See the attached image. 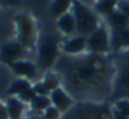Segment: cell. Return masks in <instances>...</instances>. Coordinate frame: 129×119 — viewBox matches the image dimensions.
Masks as SVG:
<instances>
[{
  "label": "cell",
  "mask_w": 129,
  "mask_h": 119,
  "mask_svg": "<svg viewBox=\"0 0 129 119\" xmlns=\"http://www.w3.org/2000/svg\"><path fill=\"white\" fill-rule=\"evenodd\" d=\"M16 40L25 48L33 49L37 43V24L34 18L29 13H19L15 16Z\"/></svg>",
  "instance_id": "cell-1"
},
{
  "label": "cell",
  "mask_w": 129,
  "mask_h": 119,
  "mask_svg": "<svg viewBox=\"0 0 129 119\" xmlns=\"http://www.w3.org/2000/svg\"><path fill=\"white\" fill-rule=\"evenodd\" d=\"M73 15L77 23V32L83 35L89 37L91 33H94L98 26V18L96 15L80 1H73Z\"/></svg>",
  "instance_id": "cell-2"
},
{
  "label": "cell",
  "mask_w": 129,
  "mask_h": 119,
  "mask_svg": "<svg viewBox=\"0 0 129 119\" xmlns=\"http://www.w3.org/2000/svg\"><path fill=\"white\" fill-rule=\"evenodd\" d=\"M58 56V44L54 38H44L38 51V62L43 68H50Z\"/></svg>",
  "instance_id": "cell-3"
},
{
  "label": "cell",
  "mask_w": 129,
  "mask_h": 119,
  "mask_svg": "<svg viewBox=\"0 0 129 119\" xmlns=\"http://www.w3.org/2000/svg\"><path fill=\"white\" fill-rule=\"evenodd\" d=\"M88 49L91 53L103 54L109 49V35L105 28L99 26L94 33H91L88 38Z\"/></svg>",
  "instance_id": "cell-4"
},
{
  "label": "cell",
  "mask_w": 129,
  "mask_h": 119,
  "mask_svg": "<svg viewBox=\"0 0 129 119\" xmlns=\"http://www.w3.org/2000/svg\"><path fill=\"white\" fill-rule=\"evenodd\" d=\"M26 49L18 41H9L4 44L0 49V60L10 64L18 60H21V56L25 54Z\"/></svg>",
  "instance_id": "cell-5"
},
{
  "label": "cell",
  "mask_w": 129,
  "mask_h": 119,
  "mask_svg": "<svg viewBox=\"0 0 129 119\" xmlns=\"http://www.w3.org/2000/svg\"><path fill=\"white\" fill-rule=\"evenodd\" d=\"M9 67L11 68V70L20 75V77H25L28 79H31L37 75V67L34 63L29 62V60H18V62H14V63H10Z\"/></svg>",
  "instance_id": "cell-6"
},
{
  "label": "cell",
  "mask_w": 129,
  "mask_h": 119,
  "mask_svg": "<svg viewBox=\"0 0 129 119\" xmlns=\"http://www.w3.org/2000/svg\"><path fill=\"white\" fill-rule=\"evenodd\" d=\"M107 20H108V23L112 26L114 33L125 32L129 29V18L122 10L113 11L109 16H107Z\"/></svg>",
  "instance_id": "cell-7"
},
{
  "label": "cell",
  "mask_w": 129,
  "mask_h": 119,
  "mask_svg": "<svg viewBox=\"0 0 129 119\" xmlns=\"http://www.w3.org/2000/svg\"><path fill=\"white\" fill-rule=\"evenodd\" d=\"M49 98L51 100V105L55 107L59 112H65L72 105V103H73L72 99L69 98V95L61 88L51 92L50 95H49Z\"/></svg>",
  "instance_id": "cell-8"
},
{
  "label": "cell",
  "mask_w": 129,
  "mask_h": 119,
  "mask_svg": "<svg viewBox=\"0 0 129 119\" xmlns=\"http://www.w3.org/2000/svg\"><path fill=\"white\" fill-rule=\"evenodd\" d=\"M88 48V40L86 37L83 35H78V37H74L72 39H69L63 46V50L67 53V54H78V53H82L83 50H85Z\"/></svg>",
  "instance_id": "cell-9"
},
{
  "label": "cell",
  "mask_w": 129,
  "mask_h": 119,
  "mask_svg": "<svg viewBox=\"0 0 129 119\" xmlns=\"http://www.w3.org/2000/svg\"><path fill=\"white\" fill-rule=\"evenodd\" d=\"M56 25L58 29L65 35H72L77 32V23L73 13H67L63 16H60L56 21Z\"/></svg>",
  "instance_id": "cell-10"
},
{
  "label": "cell",
  "mask_w": 129,
  "mask_h": 119,
  "mask_svg": "<svg viewBox=\"0 0 129 119\" xmlns=\"http://www.w3.org/2000/svg\"><path fill=\"white\" fill-rule=\"evenodd\" d=\"M6 110L9 119H21L24 112V103L15 97H9L6 100Z\"/></svg>",
  "instance_id": "cell-11"
},
{
  "label": "cell",
  "mask_w": 129,
  "mask_h": 119,
  "mask_svg": "<svg viewBox=\"0 0 129 119\" xmlns=\"http://www.w3.org/2000/svg\"><path fill=\"white\" fill-rule=\"evenodd\" d=\"M72 5H73V1H70V0H55L50 4L49 10L54 18L59 19L60 16H63L64 14L68 13V10Z\"/></svg>",
  "instance_id": "cell-12"
},
{
  "label": "cell",
  "mask_w": 129,
  "mask_h": 119,
  "mask_svg": "<svg viewBox=\"0 0 129 119\" xmlns=\"http://www.w3.org/2000/svg\"><path fill=\"white\" fill-rule=\"evenodd\" d=\"M30 88H31V84L26 79H16L10 84V86L6 90V94H9V95H18L19 97L20 94H23L24 92H26Z\"/></svg>",
  "instance_id": "cell-13"
},
{
  "label": "cell",
  "mask_w": 129,
  "mask_h": 119,
  "mask_svg": "<svg viewBox=\"0 0 129 119\" xmlns=\"http://www.w3.org/2000/svg\"><path fill=\"white\" fill-rule=\"evenodd\" d=\"M115 6H117V1L114 0H102L95 4V10L107 18L113 11H115Z\"/></svg>",
  "instance_id": "cell-14"
},
{
  "label": "cell",
  "mask_w": 129,
  "mask_h": 119,
  "mask_svg": "<svg viewBox=\"0 0 129 119\" xmlns=\"http://www.w3.org/2000/svg\"><path fill=\"white\" fill-rule=\"evenodd\" d=\"M30 107L34 112H45L49 107H51V100L49 97L45 95H37V98L30 103Z\"/></svg>",
  "instance_id": "cell-15"
},
{
  "label": "cell",
  "mask_w": 129,
  "mask_h": 119,
  "mask_svg": "<svg viewBox=\"0 0 129 119\" xmlns=\"http://www.w3.org/2000/svg\"><path fill=\"white\" fill-rule=\"evenodd\" d=\"M43 85L51 93V92H54V90H56V89H59V79H58V77L54 74V73H51V72H48L46 74H45V77H44L43 79Z\"/></svg>",
  "instance_id": "cell-16"
},
{
  "label": "cell",
  "mask_w": 129,
  "mask_h": 119,
  "mask_svg": "<svg viewBox=\"0 0 129 119\" xmlns=\"http://www.w3.org/2000/svg\"><path fill=\"white\" fill-rule=\"evenodd\" d=\"M37 93H35V90H34V88L31 86L30 89H28L26 92H24L23 94H20L19 95V99L23 102V103H31L35 98H37Z\"/></svg>",
  "instance_id": "cell-17"
},
{
  "label": "cell",
  "mask_w": 129,
  "mask_h": 119,
  "mask_svg": "<svg viewBox=\"0 0 129 119\" xmlns=\"http://www.w3.org/2000/svg\"><path fill=\"white\" fill-rule=\"evenodd\" d=\"M115 109H118L120 113H123L125 117L129 118V100H127V99L118 100L115 103Z\"/></svg>",
  "instance_id": "cell-18"
},
{
  "label": "cell",
  "mask_w": 129,
  "mask_h": 119,
  "mask_svg": "<svg viewBox=\"0 0 129 119\" xmlns=\"http://www.w3.org/2000/svg\"><path fill=\"white\" fill-rule=\"evenodd\" d=\"M44 119H59V117H60V112L55 108V107H49L45 112H44L43 114Z\"/></svg>",
  "instance_id": "cell-19"
},
{
  "label": "cell",
  "mask_w": 129,
  "mask_h": 119,
  "mask_svg": "<svg viewBox=\"0 0 129 119\" xmlns=\"http://www.w3.org/2000/svg\"><path fill=\"white\" fill-rule=\"evenodd\" d=\"M33 88H34V90H35V93H37L38 95H45V97H49V95H50V92L44 86L42 81H40V83H37Z\"/></svg>",
  "instance_id": "cell-20"
},
{
  "label": "cell",
  "mask_w": 129,
  "mask_h": 119,
  "mask_svg": "<svg viewBox=\"0 0 129 119\" xmlns=\"http://www.w3.org/2000/svg\"><path fill=\"white\" fill-rule=\"evenodd\" d=\"M0 119H9L6 107L4 104H1V103H0Z\"/></svg>",
  "instance_id": "cell-21"
},
{
  "label": "cell",
  "mask_w": 129,
  "mask_h": 119,
  "mask_svg": "<svg viewBox=\"0 0 129 119\" xmlns=\"http://www.w3.org/2000/svg\"><path fill=\"white\" fill-rule=\"evenodd\" d=\"M113 119H129L128 117H125L123 113H120L118 109H113Z\"/></svg>",
  "instance_id": "cell-22"
},
{
  "label": "cell",
  "mask_w": 129,
  "mask_h": 119,
  "mask_svg": "<svg viewBox=\"0 0 129 119\" xmlns=\"http://www.w3.org/2000/svg\"><path fill=\"white\" fill-rule=\"evenodd\" d=\"M124 84L129 86V69L125 70V73H124Z\"/></svg>",
  "instance_id": "cell-23"
},
{
  "label": "cell",
  "mask_w": 129,
  "mask_h": 119,
  "mask_svg": "<svg viewBox=\"0 0 129 119\" xmlns=\"http://www.w3.org/2000/svg\"><path fill=\"white\" fill-rule=\"evenodd\" d=\"M122 11H123V13H124V14L129 18V3H127V4L122 8Z\"/></svg>",
  "instance_id": "cell-24"
},
{
  "label": "cell",
  "mask_w": 129,
  "mask_h": 119,
  "mask_svg": "<svg viewBox=\"0 0 129 119\" xmlns=\"http://www.w3.org/2000/svg\"><path fill=\"white\" fill-rule=\"evenodd\" d=\"M29 119H44V117L40 114H35V115H31Z\"/></svg>",
  "instance_id": "cell-25"
}]
</instances>
